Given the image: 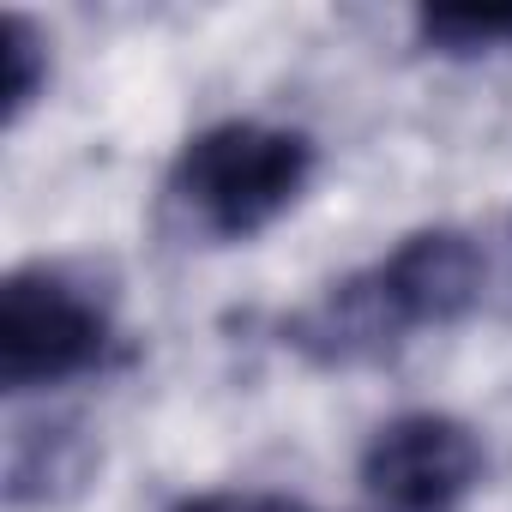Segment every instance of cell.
<instances>
[{"instance_id": "obj_2", "label": "cell", "mask_w": 512, "mask_h": 512, "mask_svg": "<svg viewBox=\"0 0 512 512\" xmlns=\"http://www.w3.org/2000/svg\"><path fill=\"white\" fill-rule=\"evenodd\" d=\"M308 175H314L308 133L266 121H217L181 145L169 193L205 235L247 241L296 205Z\"/></svg>"}, {"instance_id": "obj_1", "label": "cell", "mask_w": 512, "mask_h": 512, "mask_svg": "<svg viewBox=\"0 0 512 512\" xmlns=\"http://www.w3.org/2000/svg\"><path fill=\"white\" fill-rule=\"evenodd\" d=\"M482 253L464 229H416L380 266L332 284L314 308L284 320V344L320 368H356L392 356L422 326H452L482 296Z\"/></svg>"}, {"instance_id": "obj_5", "label": "cell", "mask_w": 512, "mask_h": 512, "mask_svg": "<svg viewBox=\"0 0 512 512\" xmlns=\"http://www.w3.org/2000/svg\"><path fill=\"white\" fill-rule=\"evenodd\" d=\"M416 31L440 55H482L512 43V7H434L416 19Z\"/></svg>"}, {"instance_id": "obj_7", "label": "cell", "mask_w": 512, "mask_h": 512, "mask_svg": "<svg viewBox=\"0 0 512 512\" xmlns=\"http://www.w3.org/2000/svg\"><path fill=\"white\" fill-rule=\"evenodd\" d=\"M175 512H308V506L278 494H199V500H181Z\"/></svg>"}, {"instance_id": "obj_4", "label": "cell", "mask_w": 512, "mask_h": 512, "mask_svg": "<svg viewBox=\"0 0 512 512\" xmlns=\"http://www.w3.org/2000/svg\"><path fill=\"white\" fill-rule=\"evenodd\" d=\"M482 482V440L440 410H410L374 428L362 452V488L386 512H452Z\"/></svg>"}, {"instance_id": "obj_6", "label": "cell", "mask_w": 512, "mask_h": 512, "mask_svg": "<svg viewBox=\"0 0 512 512\" xmlns=\"http://www.w3.org/2000/svg\"><path fill=\"white\" fill-rule=\"evenodd\" d=\"M0 55H7V121H19V115L37 103L43 79H49V55H43L31 19L13 13L7 25H0Z\"/></svg>"}, {"instance_id": "obj_3", "label": "cell", "mask_w": 512, "mask_h": 512, "mask_svg": "<svg viewBox=\"0 0 512 512\" xmlns=\"http://www.w3.org/2000/svg\"><path fill=\"white\" fill-rule=\"evenodd\" d=\"M109 338V314L49 266H25L0 290V386L7 392L91 374L109 356Z\"/></svg>"}]
</instances>
